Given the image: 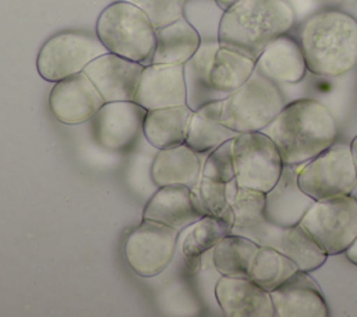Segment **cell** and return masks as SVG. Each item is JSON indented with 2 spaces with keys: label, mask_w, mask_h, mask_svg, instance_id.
<instances>
[{
  "label": "cell",
  "mask_w": 357,
  "mask_h": 317,
  "mask_svg": "<svg viewBox=\"0 0 357 317\" xmlns=\"http://www.w3.org/2000/svg\"><path fill=\"white\" fill-rule=\"evenodd\" d=\"M177 239L178 230L160 222L142 219L126 239L124 254L130 268L145 278L160 274L174 256Z\"/></svg>",
  "instance_id": "obj_10"
},
{
  "label": "cell",
  "mask_w": 357,
  "mask_h": 317,
  "mask_svg": "<svg viewBox=\"0 0 357 317\" xmlns=\"http://www.w3.org/2000/svg\"><path fill=\"white\" fill-rule=\"evenodd\" d=\"M255 64L257 60L233 49L219 46L211 70V84L213 89L227 96L251 77Z\"/></svg>",
  "instance_id": "obj_25"
},
{
  "label": "cell",
  "mask_w": 357,
  "mask_h": 317,
  "mask_svg": "<svg viewBox=\"0 0 357 317\" xmlns=\"http://www.w3.org/2000/svg\"><path fill=\"white\" fill-rule=\"evenodd\" d=\"M233 158L237 186L264 193L276 184L284 165L278 147L264 131L238 133L233 138Z\"/></svg>",
  "instance_id": "obj_8"
},
{
  "label": "cell",
  "mask_w": 357,
  "mask_h": 317,
  "mask_svg": "<svg viewBox=\"0 0 357 317\" xmlns=\"http://www.w3.org/2000/svg\"><path fill=\"white\" fill-rule=\"evenodd\" d=\"M283 106L276 82L254 70L240 88L222 99L220 121L236 133L262 131Z\"/></svg>",
  "instance_id": "obj_5"
},
{
  "label": "cell",
  "mask_w": 357,
  "mask_h": 317,
  "mask_svg": "<svg viewBox=\"0 0 357 317\" xmlns=\"http://www.w3.org/2000/svg\"><path fill=\"white\" fill-rule=\"evenodd\" d=\"M255 70L275 82L296 84L304 78L307 64L300 43L289 34H283L262 50Z\"/></svg>",
  "instance_id": "obj_19"
},
{
  "label": "cell",
  "mask_w": 357,
  "mask_h": 317,
  "mask_svg": "<svg viewBox=\"0 0 357 317\" xmlns=\"http://www.w3.org/2000/svg\"><path fill=\"white\" fill-rule=\"evenodd\" d=\"M192 113L188 105L146 110L142 134L158 149L181 145L185 142Z\"/></svg>",
  "instance_id": "obj_21"
},
{
  "label": "cell",
  "mask_w": 357,
  "mask_h": 317,
  "mask_svg": "<svg viewBox=\"0 0 357 317\" xmlns=\"http://www.w3.org/2000/svg\"><path fill=\"white\" fill-rule=\"evenodd\" d=\"M227 196L234 215L230 233L243 236L266 221L264 191L240 187L236 180H231L227 183Z\"/></svg>",
  "instance_id": "obj_27"
},
{
  "label": "cell",
  "mask_w": 357,
  "mask_h": 317,
  "mask_svg": "<svg viewBox=\"0 0 357 317\" xmlns=\"http://www.w3.org/2000/svg\"><path fill=\"white\" fill-rule=\"evenodd\" d=\"M350 151H351V156H353V162H354V168H356V173H357V135L353 138V141L350 144Z\"/></svg>",
  "instance_id": "obj_35"
},
{
  "label": "cell",
  "mask_w": 357,
  "mask_h": 317,
  "mask_svg": "<svg viewBox=\"0 0 357 317\" xmlns=\"http://www.w3.org/2000/svg\"><path fill=\"white\" fill-rule=\"evenodd\" d=\"M284 165H303L335 144L337 121L324 103L298 99L280 110L264 128Z\"/></svg>",
  "instance_id": "obj_1"
},
{
  "label": "cell",
  "mask_w": 357,
  "mask_h": 317,
  "mask_svg": "<svg viewBox=\"0 0 357 317\" xmlns=\"http://www.w3.org/2000/svg\"><path fill=\"white\" fill-rule=\"evenodd\" d=\"M146 109L134 101L105 102L91 119L92 137L107 151L130 148L142 134Z\"/></svg>",
  "instance_id": "obj_11"
},
{
  "label": "cell",
  "mask_w": 357,
  "mask_h": 317,
  "mask_svg": "<svg viewBox=\"0 0 357 317\" xmlns=\"http://www.w3.org/2000/svg\"><path fill=\"white\" fill-rule=\"evenodd\" d=\"M220 109L222 99H218L194 110L188 124L185 144L195 152L209 154L238 134L220 121Z\"/></svg>",
  "instance_id": "obj_24"
},
{
  "label": "cell",
  "mask_w": 357,
  "mask_h": 317,
  "mask_svg": "<svg viewBox=\"0 0 357 317\" xmlns=\"http://www.w3.org/2000/svg\"><path fill=\"white\" fill-rule=\"evenodd\" d=\"M201 170L199 154L184 142L177 147L159 149L152 162L151 176L158 187L172 184L192 187L199 180Z\"/></svg>",
  "instance_id": "obj_20"
},
{
  "label": "cell",
  "mask_w": 357,
  "mask_h": 317,
  "mask_svg": "<svg viewBox=\"0 0 357 317\" xmlns=\"http://www.w3.org/2000/svg\"><path fill=\"white\" fill-rule=\"evenodd\" d=\"M220 310L227 317H272L275 316L271 293L250 277L222 275L215 286Z\"/></svg>",
  "instance_id": "obj_16"
},
{
  "label": "cell",
  "mask_w": 357,
  "mask_h": 317,
  "mask_svg": "<svg viewBox=\"0 0 357 317\" xmlns=\"http://www.w3.org/2000/svg\"><path fill=\"white\" fill-rule=\"evenodd\" d=\"M279 251L287 256L300 271L305 272L318 270L328 258L326 251L300 223L283 229Z\"/></svg>",
  "instance_id": "obj_28"
},
{
  "label": "cell",
  "mask_w": 357,
  "mask_h": 317,
  "mask_svg": "<svg viewBox=\"0 0 357 317\" xmlns=\"http://www.w3.org/2000/svg\"><path fill=\"white\" fill-rule=\"evenodd\" d=\"M301 165H283L276 184L265 193V218L278 226L300 223L304 214L315 202L305 194L297 182Z\"/></svg>",
  "instance_id": "obj_17"
},
{
  "label": "cell",
  "mask_w": 357,
  "mask_h": 317,
  "mask_svg": "<svg viewBox=\"0 0 357 317\" xmlns=\"http://www.w3.org/2000/svg\"><path fill=\"white\" fill-rule=\"evenodd\" d=\"M298 43L312 74L343 75L357 64V20L336 8L318 11L304 21Z\"/></svg>",
  "instance_id": "obj_3"
},
{
  "label": "cell",
  "mask_w": 357,
  "mask_h": 317,
  "mask_svg": "<svg viewBox=\"0 0 357 317\" xmlns=\"http://www.w3.org/2000/svg\"><path fill=\"white\" fill-rule=\"evenodd\" d=\"M191 191L202 215H212L233 225L234 215L227 196V183L199 177L191 187Z\"/></svg>",
  "instance_id": "obj_31"
},
{
  "label": "cell",
  "mask_w": 357,
  "mask_h": 317,
  "mask_svg": "<svg viewBox=\"0 0 357 317\" xmlns=\"http://www.w3.org/2000/svg\"><path fill=\"white\" fill-rule=\"evenodd\" d=\"M231 223L212 216L204 215L194 222L184 237L183 254L187 258H195L205 251L213 249L225 236L231 232Z\"/></svg>",
  "instance_id": "obj_30"
},
{
  "label": "cell",
  "mask_w": 357,
  "mask_h": 317,
  "mask_svg": "<svg viewBox=\"0 0 357 317\" xmlns=\"http://www.w3.org/2000/svg\"><path fill=\"white\" fill-rule=\"evenodd\" d=\"M218 49V39L202 40L192 57L184 63L187 105L192 110L199 109L208 102L226 98L213 89L211 84V70Z\"/></svg>",
  "instance_id": "obj_22"
},
{
  "label": "cell",
  "mask_w": 357,
  "mask_h": 317,
  "mask_svg": "<svg viewBox=\"0 0 357 317\" xmlns=\"http://www.w3.org/2000/svg\"><path fill=\"white\" fill-rule=\"evenodd\" d=\"M296 21L287 0H237L219 20V46L254 60L278 36L287 34Z\"/></svg>",
  "instance_id": "obj_2"
},
{
  "label": "cell",
  "mask_w": 357,
  "mask_h": 317,
  "mask_svg": "<svg viewBox=\"0 0 357 317\" xmlns=\"http://www.w3.org/2000/svg\"><path fill=\"white\" fill-rule=\"evenodd\" d=\"M95 32L107 52L144 66L152 63L156 28L149 17L132 3L117 0L103 8Z\"/></svg>",
  "instance_id": "obj_4"
},
{
  "label": "cell",
  "mask_w": 357,
  "mask_h": 317,
  "mask_svg": "<svg viewBox=\"0 0 357 317\" xmlns=\"http://www.w3.org/2000/svg\"><path fill=\"white\" fill-rule=\"evenodd\" d=\"M276 317H326L329 309L317 282L297 270L287 281L269 292Z\"/></svg>",
  "instance_id": "obj_15"
},
{
  "label": "cell",
  "mask_w": 357,
  "mask_h": 317,
  "mask_svg": "<svg viewBox=\"0 0 357 317\" xmlns=\"http://www.w3.org/2000/svg\"><path fill=\"white\" fill-rule=\"evenodd\" d=\"M259 246L241 235L229 233L212 250L213 265L220 275L250 277V270Z\"/></svg>",
  "instance_id": "obj_26"
},
{
  "label": "cell",
  "mask_w": 357,
  "mask_h": 317,
  "mask_svg": "<svg viewBox=\"0 0 357 317\" xmlns=\"http://www.w3.org/2000/svg\"><path fill=\"white\" fill-rule=\"evenodd\" d=\"M201 177L219 183H229L234 180L236 169L233 158V140L220 144L208 154L205 162L202 163Z\"/></svg>",
  "instance_id": "obj_32"
},
{
  "label": "cell",
  "mask_w": 357,
  "mask_h": 317,
  "mask_svg": "<svg viewBox=\"0 0 357 317\" xmlns=\"http://www.w3.org/2000/svg\"><path fill=\"white\" fill-rule=\"evenodd\" d=\"M297 270V265L278 249L259 246L250 270V278L262 289L271 292L287 281Z\"/></svg>",
  "instance_id": "obj_29"
},
{
  "label": "cell",
  "mask_w": 357,
  "mask_h": 317,
  "mask_svg": "<svg viewBox=\"0 0 357 317\" xmlns=\"http://www.w3.org/2000/svg\"><path fill=\"white\" fill-rule=\"evenodd\" d=\"M300 189L315 201L351 194L357 187V173L350 147L332 145L300 166Z\"/></svg>",
  "instance_id": "obj_7"
},
{
  "label": "cell",
  "mask_w": 357,
  "mask_h": 317,
  "mask_svg": "<svg viewBox=\"0 0 357 317\" xmlns=\"http://www.w3.org/2000/svg\"><path fill=\"white\" fill-rule=\"evenodd\" d=\"M300 225L328 256L344 253L357 237V198L351 194L315 201Z\"/></svg>",
  "instance_id": "obj_6"
},
{
  "label": "cell",
  "mask_w": 357,
  "mask_h": 317,
  "mask_svg": "<svg viewBox=\"0 0 357 317\" xmlns=\"http://www.w3.org/2000/svg\"><path fill=\"white\" fill-rule=\"evenodd\" d=\"M103 105L105 99L84 71L54 82L49 94L50 110L63 124L85 123Z\"/></svg>",
  "instance_id": "obj_12"
},
{
  "label": "cell",
  "mask_w": 357,
  "mask_h": 317,
  "mask_svg": "<svg viewBox=\"0 0 357 317\" xmlns=\"http://www.w3.org/2000/svg\"><path fill=\"white\" fill-rule=\"evenodd\" d=\"M344 254H346V258L351 263V264H354V265H357V237L353 240V243L344 250Z\"/></svg>",
  "instance_id": "obj_34"
},
{
  "label": "cell",
  "mask_w": 357,
  "mask_h": 317,
  "mask_svg": "<svg viewBox=\"0 0 357 317\" xmlns=\"http://www.w3.org/2000/svg\"><path fill=\"white\" fill-rule=\"evenodd\" d=\"M134 102L146 110L187 105L184 64L145 66Z\"/></svg>",
  "instance_id": "obj_14"
},
{
  "label": "cell",
  "mask_w": 357,
  "mask_h": 317,
  "mask_svg": "<svg viewBox=\"0 0 357 317\" xmlns=\"http://www.w3.org/2000/svg\"><path fill=\"white\" fill-rule=\"evenodd\" d=\"M106 52L96 35L75 31L60 32L50 36L40 47L36 70L43 80L57 82L84 71L93 59Z\"/></svg>",
  "instance_id": "obj_9"
},
{
  "label": "cell",
  "mask_w": 357,
  "mask_h": 317,
  "mask_svg": "<svg viewBox=\"0 0 357 317\" xmlns=\"http://www.w3.org/2000/svg\"><path fill=\"white\" fill-rule=\"evenodd\" d=\"M197 28L181 17L174 22L156 28V46L152 57L155 64H184L201 45Z\"/></svg>",
  "instance_id": "obj_23"
},
{
  "label": "cell",
  "mask_w": 357,
  "mask_h": 317,
  "mask_svg": "<svg viewBox=\"0 0 357 317\" xmlns=\"http://www.w3.org/2000/svg\"><path fill=\"white\" fill-rule=\"evenodd\" d=\"M202 216L192 197L191 187L183 184L159 187L142 212V219L160 222L178 232L190 228Z\"/></svg>",
  "instance_id": "obj_18"
},
{
  "label": "cell",
  "mask_w": 357,
  "mask_h": 317,
  "mask_svg": "<svg viewBox=\"0 0 357 317\" xmlns=\"http://www.w3.org/2000/svg\"><path fill=\"white\" fill-rule=\"evenodd\" d=\"M144 64L106 52L93 59L84 73L98 88L105 102L134 101Z\"/></svg>",
  "instance_id": "obj_13"
},
{
  "label": "cell",
  "mask_w": 357,
  "mask_h": 317,
  "mask_svg": "<svg viewBox=\"0 0 357 317\" xmlns=\"http://www.w3.org/2000/svg\"><path fill=\"white\" fill-rule=\"evenodd\" d=\"M139 7L155 28L165 27L184 17L187 0H124Z\"/></svg>",
  "instance_id": "obj_33"
},
{
  "label": "cell",
  "mask_w": 357,
  "mask_h": 317,
  "mask_svg": "<svg viewBox=\"0 0 357 317\" xmlns=\"http://www.w3.org/2000/svg\"><path fill=\"white\" fill-rule=\"evenodd\" d=\"M216 4H218V7L219 8H222L223 11L226 10V8H229L233 3H236L237 0H213Z\"/></svg>",
  "instance_id": "obj_36"
}]
</instances>
